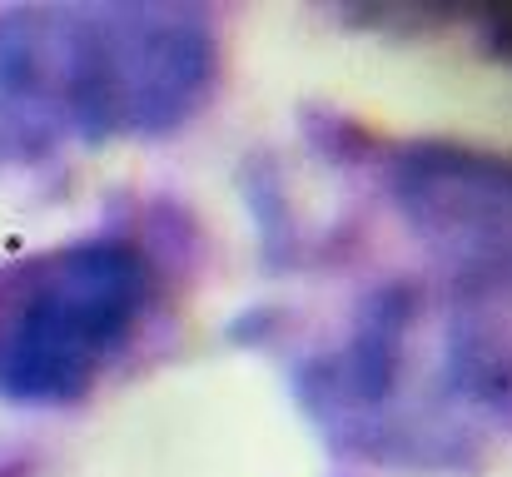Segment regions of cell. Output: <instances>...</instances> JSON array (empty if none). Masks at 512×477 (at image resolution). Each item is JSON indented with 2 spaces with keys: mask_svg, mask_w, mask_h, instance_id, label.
<instances>
[{
  "mask_svg": "<svg viewBox=\"0 0 512 477\" xmlns=\"http://www.w3.org/2000/svg\"><path fill=\"white\" fill-rule=\"evenodd\" d=\"M214 85V40L194 10L45 5L0 15V164L75 140L165 130Z\"/></svg>",
  "mask_w": 512,
  "mask_h": 477,
  "instance_id": "obj_1",
  "label": "cell"
},
{
  "mask_svg": "<svg viewBox=\"0 0 512 477\" xmlns=\"http://www.w3.org/2000/svg\"><path fill=\"white\" fill-rule=\"evenodd\" d=\"M319 403L373 453L393 443H473L478 423H512V353L463 318H423L413 294H383L324 368Z\"/></svg>",
  "mask_w": 512,
  "mask_h": 477,
  "instance_id": "obj_2",
  "label": "cell"
},
{
  "mask_svg": "<svg viewBox=\"0 0 512 477\" xmlns=\"http://www.w3.org/2000/svg\"><path fill=\"white\" fill-rule=\"evenodd\" d=\"M155 299V264L120 239L0 264V393L15 403L85 398L135 348Z\"/></svg>",
  "mask_w": 512,
  "mask_h": 477,
  "instance_id": "obj_3",
  "label": "cell"
},
{
  "mask_svg": "<svg viewBox=\"0 0 512 477\" xmlns=\"http://www.w3.org/2000/svg\"><path fill=\"white\" fill-rule=\"evenodd\" d=\"M393 204L463 294L512 304V159L413 150L393 169Z\"/></svg>",
  "mask_w": 512,
  "mask_h": 477,
  "instance_id": "obj_4",
  "label": "cell"
}]
</instances>
